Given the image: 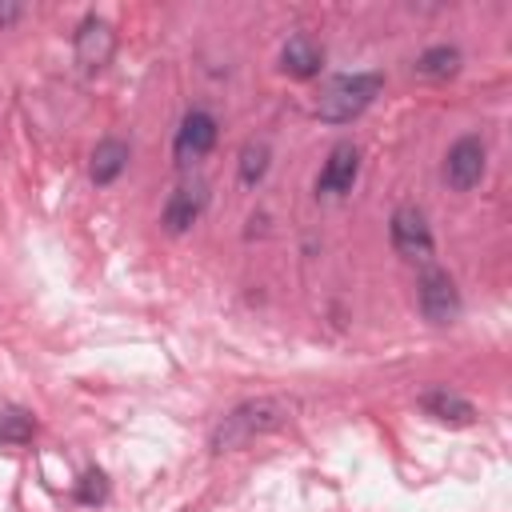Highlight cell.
<instances>
[{
    "mask_svg": "<svg viewBox=\"0 0 512 512\" xmlns=\"http://www.w3.org/2000/svg\"><path fill=\"white\" fill-rule=\"evenodd\" d=\"M104 496H108L104 472H100V468H88V472L80 476V484H76V500H80V504H100Z\"/></svg>",
    "mask_w": 512,
    "mask_h": 512,
    "instance_id": "obj_16",
    "label": "cell"
},
{
    "mask_svg": "<svg viewBox=\"0 0 512 512\" xmlns=\"http://www.w3.org/2000/svg\"><path fill=\"white\" fill-rule=\"evenodd\" d=\"M484 168H488V148L480 136H460L448 156H444V180L452 192H472L480 180H484Z\"/></svg>",
    "mask_w": 512,
    "mask_h": 512,
    "instance_id": "obj_5",
    "label": "cell"
},
{
    "mask_svg": "<svg viewBox=\"0 0 512 512\" xmlns=\"http://www.w3.org/2000/svg\"><path fill=\"white\" fill-rule=\"evenodd\" d=\"M456 68H460L456 44H432L416 56V76H424V80H448V76H456Z\"/></svg>",
    "mask_w": 512,
    "mask_h": 512,
    "instance_id": "obj_13",
    "label": "cell"
},
{
    "mask_svg": "<svg viewBox=\"0 0 512 512\" xmlns=\"http://www.w3.org/2000/svg\"><path fill=\"white\" fill-rule=\"evenodd\" d=\"M36 432V420L24 408H0V444H28Z\"/></svg>",
    "mask_w": 512,
    "mask_h": 512,
    "instance_id": "obj_15",
    "label": "cell"
},
{
    "mask_svg": "<svg viewBox=\"0 0 512 512\" xmlns=\"http://www.w3.org/2000/svg\"><path fill=\"white\" fill-rule=\"evenodd\" d=\"M356 176H360V148L356 144H336L328 152L320 176H316V192L320 196H344V192H352Z\"/></svg>",
    "mask_w": 512,
    "mask_h": 512,
    "instance_id": "obj_8",
    "label": "cell"
},
{
    "mask_svg": "<svg viewBox=\"0 0 512 512\" xmlns=\"http://www.w3.org/2000/svg\"><path fill=\"white\" fill-rule=\"evenodd\" d=\"M384 88V76L380 72H348V76H336L324 92H320V104H316V116L328 120V124H348L356 120Z\"/></svg>",
    "mask_w": 512,
    "mask_h": 512,
    "instance_id": "obj_2",
    "label": "cell"
},
{
    "mask_svg": "<svg viewBox=\"0 0 512 512\" xmlns=\"http://www.w3.org/2000/svg\"><path fill=\"white\" fill-rule=\"evenodd\" d=\"M280 68H284L292 80H312V76H320V68H324V48H320L312 36L296 32V36H288L284 48H280Z\"/></svg>",
    "mask_w": 512,
    "mask_h": 512,
    "instance_id": "obj_10",
    "label": "cell"
},
{
    "mask_svg": "<svg viewBox=\"0 0 512 512\" xmlns=\"http://www.w3.org/2000/svg\"><path fill=\"white\" fill-rule=\"evenodd\" d=\"M268 164H272V148H268L264 140H248V144L240 148V160H236V176H240V184L256 188V184L268 176Z\"/></svg>",
    "mask_w": 512,
    "mask_h": 512,
    "instance_id": "obj_14",
    "label": "cell"
},
{
    "mask_svg": "<svg viewBox=\"0 0 512 512\" xmlns=\"http://www.w3.org/2000/svg\"><path fill=\"white\" fill-rule=\"evenodd\" d=\"M72 52H76V64H80L84 72H100V68L112 60V52H116V32H112V24H108L104 16H96V12H88V16L76 24Z\"/></svg>",
    "mask_w": 512,
    "mask_h": 512,
    "instance_id": "obj_7",
    "label": "cell"
},
{
    "mask_svg": "<svg viewBox=\"0 0 512 512\" xmlns=\"http://www.w3.org/2000/svg\"><path fill=\"white\" fill-rule=\"evenodd\" d=\"M216 136H220L216 116H212L208 108H188V112L180 116L176 136H172V156H176V164H192V160L208 156V152L216 148Z\"/></svg>",
    "mask_w": 512,
    "mask_h": 512,
    "instance_id": "obj_4",
    "label": "cell"
},
{
    "mask_svg": "<svg viewBox=\"0 0 512 512\" xmlns=\"http://www.w3.org/2000/svg\"><path fill=\"white\" fill-rule=\"evenodd\" d=\"M388 240H392V248H396V256H404V260H428L432 256V228H428V220H424V212L416 208V204H400L396 212H392V220H388Z\"/></svg>",
    "mask_w": 512,
    "mask_h": 512,
    "instance_id": "obj_6",
    "label": "cell"
},
{
    "mask_svg": "<svg viewBox=\"0 0 512 512\" xmlns=\"http://www.w3.org/2000/svg\"><path fill=\"white\" fill-rule=\"evenodd\" d=\"M420 404H424V412L432 416V420H440V424H472L476 420V408H472V400H464L460 392H452V388H432V392H424L420 396Z\"/></svg>",
    "mask_w": 512,
    "mask_h": 512,
    "instance_id": "obj_11",
    "label": "cell"
},
{
    "mask_svg": "<svg viewBox=\"0 0 512 512\" xmlns=\"http://www.w3.org/2000/svg\"><path fill=\"white\" fill-rule=\"evenodd\" d=\"M292 420V408L276 396H252V400H240L236 408H228L212 432H208V448L212 452H236V448H248L252 440L260 436H272L280 432L284 424Z\"/></svg>",
    "mask_w": 512,
    "mask_h": 512,
    "instance_id": "obj_1",
    "label": "cell"
},
{
    "mask_svg": "<svg viewBox=\"0 0 512 512\" xmlns=\"http://www.w3.org/2000/svg\"><path fill=\"white\" fill-rule=\"evenodd\" d=\"M416 304L420 316L432 324H452L460 316V288L444 268H424L416 280Z\"/></svg>",
    "mask_w": 512,
    "mask_h": 512,
    "instance_id": "obj_3",
    "label": "cell"
},
{
    "mask_svg": "<svg viewBox=\"0 0 512 512\" xmlns=\"http://www.w3.org/2000/svg\"><path fill=\"white\" fill-rule=\"evenodd\" d=\"M204 204H208V192H204V184H180V188L168 196L164 212H160V224H164V232H172V236L188 232V228L200 220Z\"/></svg>",
    "mask_w": 512,
    "mask_h": 512,
    "instance_id": "obj_9",
    "label": "cell"
},
{
    "mask_svg": "<svg viewBox=\"0 0 512 512\" xmlns=\"http://www.w3.org/2000/svg\"><path fill=\"white\" fill-rule=\"evenodd\" d=\"M20 16H24V8H20V4H12V0H0V28L16 24Z\"/></svg>",
    "mask_w": 512,
    "mask_h": 512,
    "instance_id": "obj_17",
    "label": "cell"
},
{
    "mask_svg": "<svg viewBox=\"0 0 512 512\" xmlns=\"http://www.w3.org/2000/svg\"><path fill=\"white\" fill-rule=\"evenodd\" d=\"M124 168H128V144H124V140H116V136H104V140L92 148V164H88L92 184L108 188V184H116V180H120V172H124Z\"/></svg>",
    "mask_w": 512,
    "mask_h": 512,
    "instance_id": "obj_12",
    "label": "cell"
}]
</instances>
